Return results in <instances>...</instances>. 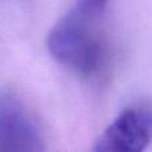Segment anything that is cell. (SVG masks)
<instances>
[{
    "label": "cell",
    "instance_id": "cell-3",
    "mask_svg": "<svg viewBox=\"0 0 152 152\" xmlns=\"http://www.w3.org/2000/svg\"><path fill=\"white\" fill-rule=\"evenodd\" d=\"M40 132L16 99L0 95V151H40Z\"/></svg>",
    "mask_w": 152,
    "mask_h": 152
},
{
    "label": "cell",
    "instance_id": "cell-1",
    "mask_svg": "<svg viewBox=\"0 0 152 152\" xmlns=\"http://www.w3.org/2000/svg\"><path fill=\"white\" fill-rule=\"evenodd\" d=\"M95 16L80 10L66 15L51 29L47 45L60 64L83 76L95 75L105 59V48L99 35L89 26Z\"/></svg>",
    "mask_w": 152,
    "mask_h": 152
},
{
    "label": "cell",
    "instance_id": "cell-2",
    "mask_svg": "<svg viewBox=\"0 0 152 152\" xmlns=\"http://www.w3.org/2000/svg\"><path fill=\"white\" fill-rule=\"evenodd\" d=\"M152 140V110L134 105L124 110L95 142L96 152H140Z\"/></svg>",
    "mask_w": 152,
    "mask_h": 152
},
{
    "label": "cell",
    "instance_id": "cell-4",
    "mask_svg": "<svg viewBox=\"0 0 152 152\" xmlns=\"http://www.w3.org/2000/svg\"><path fill=\"white\" fill-rule=\"evenodd\" d=\"M107 0H77V10L91 16H96L102 12Z\"/></svg>",
    "mask_w": 152,
    "mask_h": 152
}]
</instances>
